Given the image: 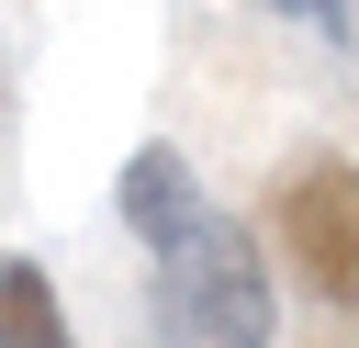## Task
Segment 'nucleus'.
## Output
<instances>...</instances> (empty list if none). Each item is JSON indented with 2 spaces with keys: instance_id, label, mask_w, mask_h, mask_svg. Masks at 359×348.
<instances>
[{
  "instance_id": "obj_1",
  "label": "nucleus",
  "mask_w": 359,
  "mask_h": 348,
  "mask_svg": "<svg viewBox=\"0 0 359 348\" xmlns=\"http://www.w3.org/2000/svg\"><path fill=\"white\" fill-rule=\"evenodd\" d=\"M123 225L157 258V326H168V348H269V281H258L247 236L180 168V146H135Z\"/></svg>"
},
{
  "instance_id": "obj_3",
  "label": "nucleus",
  "mask_w": 359,
  "mask_h": 348,
  "mask_svg": "<svg viewBox=\"0 0 359 348\" xmlns=\"http://www.w3.org/2000/svg\"><path fill=\"white\" fill-rule=\"evenodd\" d=\"M0 348H67V314L34 258H0Z\"/></svg>"
},
{
  "instance_id": "obj_2",
  "label": "nucleus",
  "mask_w": 359,
  "mask_h": 348,
  "mask_svg": "<svg viewBox=\"0 0 359 348\" xmlns=\"http://www.w3.org/2000/svg\"><path fill=\"white\" fill-rule=\"evenodd\" d=\"M280 258L325 303H359V168L348 157H303L280 180Z\"/></svg>"
},
{
  "instance_id": "obj_4",
  "label": "nucleus",
  "mask_w": 359,
  "mask_h": 348,
  "mask_svg": "<svg viewBox=\"0 0 359 348\" xmlns=\"http://www.w3.org/2000/svg\"><path fill=\"white\" fill-rule=\"evenodd\" d=\"M292 22H314V34H348V0H280Z\"/></svg>"
}]
</instances>
